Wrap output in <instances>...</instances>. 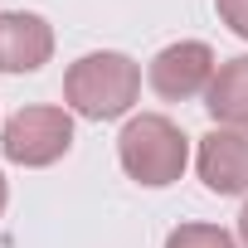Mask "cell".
<instances>
[{"label":"cell","mask_w":248,"mask_h":248,"mask_svg":"<svg viewBox=\"0 0 248 248\" xmlns=\"http://www.w3.org/2000/svg\"><path fill=\"white\" fill-rule=\"evenodd\" d=\"M137 97H141V63L127 59V54H117V49L83 54L63 73V102H68V112H78L88 122L127 117Z\"/></svg>","instance_id":"cell-1"},{"label":"cell","mask_w":248,"mask_h":248,"mask_svg":"<svg viewBox=\"0 0 248 248\" xmlns=\"http://www.w3.org/2000/svg\"><path fill=\"white\" fill-rule=\"evenodd\" d=\"M117 161H122V170H127L137 185L166 190L190 166V137L175 127L166 112H141V117H127V127H122Z\"/></svg>","instance_id":"cell-2"},{"label":"cell","mask_w":248,"mask_h":248,"mask_svg":"<svg viewBox=\"0 0 248 248\" xmlns=\"http://www.w3.org/2000/svg\"><path fill=\"white\" fill-rule=\"evenodd\" d=\"M0 151H5V161L25 166V170H44L54 161H63L73 151V112L68 107H20L5 132H0Z\"/></svg>","instance_id":"cell-3"},{"label":"cell","mask_w":248,"mask_h":248,"mask_svg":"<svg viewBox=\"0 0 248 248\" xmlns=\"http://www.w3.org/2000/svg\"><path fill=\"white\" fill-rule=\"evenodd\" d=\"M219 63H214V49L204 39H180V44H166L151 68H146V83L161 102H190L200 93H209Z\"/></svg>","instance_id":"cell-4"},{"label":"cell","mask_w":248,"mask_h":248,"mask_svg":"<svg viewBox=\"0 0 248 248\" xmlns=\"http://www.w3.org/2000/svg\"><path fill=\"white\" fill-rule=\"evenodd\" d=\"M195 170L204 180L209 195L229 200V195H248V137L243 132H229V127H214L200 137V151H195Z\"/></svg>","instance_id":"cell-5"},{"label":"cell","mask_w":248,"mask_h":248,"mask_svg":"<svg viewBox=\"0 0 248 248\" xmlns=\"http://www.w3.org/2000/svg\"><path fill=\"white\" fill-rule=\"evenodd\" d=\"M54 59V25L34 10H0V73H39Z\"/></svg>","instance_id":"cell-6"},{"label":"cell","mask_w":248,"mask_h":248,"mask_svg":"<svg viewBox=\"0 0 248 248\" xmlns=\"http://www.w3.org/2000/svg\"><path fill=\"white\" fill-rule=\"evenodd\" d=\"M204 112H209L214 127H229V132L248 137V54L219 63V73L204 93Z\"/></svg>","instance_id":"cell-7"},{"label":"cell","mask_w":248,"mask_h":248,"mask_svg":"<svg viewBox=\"0 0 248 248\" xmlns=\"http://www.w3.org/2000/svg\"><path fill=\"white\" fill-rule=\"evenodd\" d=\"M166 248H238V233L219 224H180L166 233Z\"/></svg>","instance_id":"cell-8"},{"label":"cell","mask_w":248,"mask_h":248,"mask_svg":"<svg viewBox=\"0 0 248 248\" xmlns=\"http://www.w3.org/2000/svg\"><path fill=\"white\" fill-rule=\"evenodd\" d=\"M214 10H219V20L248 44V0H214Z\"/></svg>","instance_id":"cell-9"},{"label":"cell","mask_w":248,"mask_h":248,"mask_svg":"<svg viewBox=\"0 0 248 248\" xmlns=\"http://www.w3.org/2000/svg\"><path fill=\"white\" fill-rule=\"evenodd\" d=\"M238 243L248 248V200H243V209H238Z\"/></svg>","instance_id":"cell-10"},{"label":"cell","mask_w":248,"mask_h":248,"mask_svg":"<svg viewBox=\"0 0 248 248\" xmlns=\"http://www.w3.org/2000/svg\"><path fill=\"white\" fill-rule=\"evenodd\" d=\"M5 204H10V185H5V175H0V214H5Z\"/></svg>","instance_id":"cell-11"}]
</instances>
